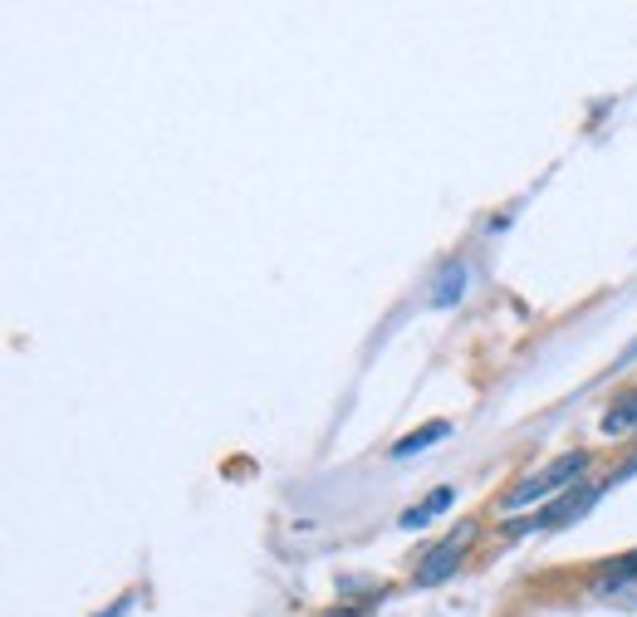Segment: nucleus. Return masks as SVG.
Returning a JSON list of instances; mask_svg holds the SVG:
<instances>
[{"instance_id":"nucleus-1","label":"nucleus","mask_w":637,"mask_h":617,"mask_svg":"<svg viewBox=\"0 0 637 617\" xmlns=\"http://www.w3.org/2000/svg\"><path fill=\"white\" fill-rule=\"evenodd\" d=\"M584 466H588L584 451L560 456V461H550L544 471H534V475L520 480V485L510 490L505 500H500V510H525V505H540V500H554L560 490H574V480L584 475Z\"/></svg>"},{"instance_id":"nucleus-2","label":"nucleus","mask_w":637,"mask_h":617,"mask_svg":"<svg viewBox=\"0 0 637 617\" xmlns=\"http://www.w3.org/2000/svg\"><path fill=\"white\" fill-rule=\"evenodd\" d=\"M471 544H476V524H457V534H447V540L422 558V568H417V588H437V583H447L461 568V558H466Z\"/></svg>"},{"instance_id":"nucleus-3","label":"nucleus","mask_w":637,"mask_h":617,"mask_svg":"<svg viewBox=\"0 0 637 617\" xmlns=\"http://www.w3.org/2000/svg\"><path fill=\"white\" fill-rule=\"evenodd\" d=\"M603 495L598 485H574V490H564L560 500H550L540 514L530 520V530H564V524H574V520H584L588 510H594V500Z\"/></svg>"},{"instance_id":"nucleus-4","label":"nucleus","mask_w":637,"mask_h":617,"mask_svg":"<svg viewBox=\"0 0 637 617\" xmlns=\"http://www.w3.org/2000/svg\"><path fill=\"white\" fill-rule=\"evenodd\" d=\"M451 500H457V490H451V485H437L427 500H417L413 510H403L397 530H427V524L437 520V514H447V510H451Z\"/></svg>"},{"instance_id":"nucleus-5","label":"nucleus","mask_w":637,"mask_h":617,"mask_svg":"<svg viewBox=\"0 0 637 617\" xmlns=\"http://www.w3.org/2000/svg\"><path fill=\"white\" fill-rule=\"evenodd\" d=\"M461 290H466V265H461V260H447L441 274H437V284H431V304H437V308L457 304Z\"/></svg>"},{"instance_id":"nucleus-6","label":"nucleus","mask_w":637,"mask_h":617,"mask_svg":"<svg viewBox=\"0 0 637 617\" xmlns=\"http://www.w3.org/2000/svg\"><path fill=\"white\" fill-rule=\"evenodd\" d=\"M447 437H451V427H447V421H431V427H422V431H413V437H403V441H397V446H393V456H397V461H407V456L427 451L431 441H447Z\"/></svg>"},{"instance_id":"nucleus-7","label":"nucleus","mask_w":637,"mask_h":617,"mask_svg":"<svg viewBox=\"0 0 637 617\" xmlns=\"http://www.w3.org/2000/svg\"><path fill=\"white\" fill-rule=\"evenodd\" d=\"M633 427H637V393H623L618 402L608 407V417H603V431L623 437V431H633Z\"/></svg>"},{"instance_id":"nucleus-8","label":"nucleus","mask_w":637,"mask_h":617,"mask_svg":"<svg viewBox=\"0 0 637 617\" xmlns=\"http://www.w3.org/2000/svg\"><path fill=\"white\" fill-rule=\"evenodd\" d=\"M637 358V343H628V353H623V363H633Z\"/></svg>"},{"instance_id":"nucleus-9","label":"nucleus","mask_w":637,"mask_h":617,"mask_svg":"<svg viewBox=\"0 0 637 617\" xmlns=\"http://www.w3.org/2000/svg\"><path fill=\"white\" fill-rule=\"evenodd\" d=\"M328 617H363V613H348V608H338V613H328Z\"/></svg>"}]
</instances>
